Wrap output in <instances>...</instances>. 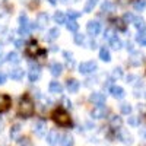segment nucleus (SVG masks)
Wrapping results in <instances>:
<instances>
[{
	"label": "nucleus",
	"mask_w": 146,
	"mask_h": 146,
	"mask_svg": "<svg viewBox=\"0 0 146 146\" xmlns=\"http://www.w3.org/2000/svg\"><path fill=\"white\" fill-rule=\"evenodd\" d=\"M53 120L56 121V124L62 126V127H67L72 123L70 115L64 111V110H56V111L53 113Z\"/></svg>",
	"instance_id": "nucleus-1"
},
{
	"label": "nucleus",
	"mask_w": 146,
	"mask_h": 146,
	"mask_svg": "<svg viewBox=\"0 0 146 146\" xmlns=\"http://www.w3.org/2000/svg\"><path fill=\"white\" fill-rule=\"evenodd\" d=\"M19 114L22 117H31L34 114V104L29 98H22L19 102Z\"/></svg>",
	"instance_id": "nucleus-2"
},
{
	"label": "nucleus",
	"mask_w": 146,
	"mask_h": 146,
	"mask_svg": "<svg viewBox=\"0 0 146 146\" xmlns=\"http://www.w3.org/2000/svg\"><path fill=\"white\" fill-rule=\"evenodd\" d=\"M78 69H79V73L80 75H91V73H95L96 70H98V64H96L95 62H82L79 66H78Z\"/></svg>",
	"instance_id": "nucleus-3"
},
{
	"label": "nucleus",
	"mask_w": 146,
	"mask_h": 146,
	"mask_svg": "<svg viewBox=\"0 0 146 146\" xmlns=\"http://www.w3.org/2000/svg\"><path fill=\"white\" fill-rule=\"evenodd\" d=\"M41 76V69L38 64H34L32 62L29 63V73H28V78L31 82H36Z\"/></svg>",
	"instance_id": "nucleus-4"
},
{
	"label": "nucleus",
	"mask_w": 146,
	"mask_h": 146,
	"mask_svg": "<svg viewBox=\"0 0 146 146\" xmlns=\"http://www.w3.org/2000/svg\"><path fill=\"white\" fill-rule=\"evenodd\" d=\"M86 31L91 36H95L101 32V23L98 21H89L86 23Z\"/></svg>",
	"instance_id": "nucleus-5"
},
{
	"label": "nucleus",
	"mask_w": 146,
	"mask_h": 146,
	"mask_svg": "<svg viewBox=\"0 0 146 146\" xmlns=\"http://www.w3.org/2000/svg\"><path fill=\"white\" fill-rule=\"evenodd\" d=\"M108 113V108L102 104V105H96L92 111H91V115L92 118H96V120H100V118H104Z\"/></svg>",
	"instance_id": "nucleus-6"
},
{
	"label": "nucleus",
	"mask_w": 146,
	"mask_h": 146,
	"mask_svg": "<svg viewBox=\"0 0 146 146\" xmlns=\"http://www.w3.org/2000/svg\"><path fill=\"white\" fill-rule=\"evenodd\" d=\"M34 133L38 137H42L45 133H47V123L44 120H38L36 123L34 124Z\"/></svg>",
	"instance_id": "nucleus-7"
},
{
	"label": "nucleus",
	"mask_w": 146,
	"mask_h": 146,
	"mask_svg": "<svg viewBox=\"0 0 146 146\" xmlns=\"http://www.w3.org/2000/svg\"><path fill=\"white\" fill-rule=\"evenodd\" d=\"M117 136H118L120 142H123V143H126V145L133 143V136L130 135V133H129L127 130H124V129H118V131H117Z\"/></svg>",
	"instance_id": "nucleus-8"
},
{
	"label": "nucleus",
	"mask_w": 146,
	"mask_h": 146,
	"mask_svg": "<svg viewBox=\"0 0 146 146\" xmlns=\"http://www.w3.org/2000/svg\"><path fill=\"white\" fill-rule=\"evenodd\" d=\"M110 94H111L113 98H115V100H123L124 96H126L124 89L121 88V86H118V85H113V86L110 88Z\"/></svg>",
	"instance_id": "nucleus-9"
},
{
	"label": "nucleus",
	"mask_w": 146,
	"mask_h": 146,
	"mask_svg": "<svg viewBox=\"0 0 146 146\" xmlns=\"http://www.w3.org/2000/svg\"><path fill=\"white\" fill-rule=\"evenodd\" d=\"M60 139H62V136H60V133L57 130H50L48 131V135H47V143L48 145H51V146H56Z\"/></svg>",
	"instance_id": "nucleus-10"
},
{
	"label": "nucleus",
	"mask_w": 146,
	"mask_h": 146,
	"mask_svg": "<svg viewBox=\"0 0 146 146\" xmlns=\"http://www.w3.org/2000/svg\"><path fill=\"white\" fill-rule=\"evenodd\" d=\"M89 100H91V102H94L96 105H102V104H105V95L102 92H92Z\"/></svg>",
	"instance_id": "nucleus-11"
},
{
	"label": "nucleus",
	"mask_w": 146,
	"mask_h": 146,
	"mask_svg": "<svg viewBox=\"0 0 146 146\" xmlns=\"http://www.w3.org/2000/svg\"><path fill=\"white\" fill-rule=\"evenodd\" d=\"M66 88H67V91L70 94H76L79 91V88H80V83L76 79H69L67 83H66Z\"/></svg>",
	"instance_id": "nucleus-12"
},
{
	"label": "nucleus",
	"mask_w": 146,
	"mask_h": 146,
	"mask_svg": "<svg viewBox=\"0 0 146 146\" xmlns=\"http://www.w3.org/2000/svg\"><path fill=\"white\" fill-rule=\"evenodd\" d=\"M48 91H50L51 94H62L63 92V86H62V83H60V82L51 80L50 85H48Z\"/></svg>",
	"instance_id": "nucleus-13"
},
{
	"label": "nucleus",
	"mask_w": 146,
	"mask_h": 146,
	"mask_svg": "<svg viewBox=\"0 0 146 146\" xmlns=\"http://www.w3.org/2000/svg\"><path fill=\"white\" fill-rule=\"evenodd\" d=\"M23 69H21V67H16V69H12L10 72H9V76L13 79V80H22L23 79Z\"/></svg>",
	"instance_id": "nucleus-14"
},
{
	"label": "nucleus",
	"mask_w": 146,
	"mask_h": 146,
	"mask_svg": "<svg viewBox=\"0 0 146 146\" xmlns=\"http://www.w3.org/2000/svg\"><path fill=\"white\" fill-rule=\"evenodd\" d=\"M48 15L45 13V12H41V13H38V16H36V27L38 28H44L47 23H48Z\"/></svg>",
	"instance_id": "nucleus-15"
},
{
	"label": "nucleus",
	"mask_w": 146,
	"mask_h": 146,
	"mask_svg": "<svg viewBox=\"0 0 146 146\" xmlns=\"http://www.w3.org/2000/svg\"><path fill=\"white\" fill-rule=\"evenodd\" d=\"M5 62L12 63V64H18V63L21 62V57H19V54H18L16 51H10V53H7Z\"/></svg>",
	"instance_id": "nucleus-16"
},
{
	"label": "nucleus",
	"mask_w": 146,
	"mask_h": 146,
	"mask_svg": "<svg viewBox=\"0 0 146 146\" xmlns=\"http://www.w3.org/2000/svg\"><path fill=\"white\" fill-rule=\"evenodd\" d=\"M50 72H51V75H53V76H60V75L63 73V64H60L58 62L51 63V66H50Z\"/></svg>",
	"instance_id": "nucleus-17"
},
{
	"label": "nucleus",
	"mask_w": 146,
	"mask_h": 146,
	"mask_svg": "<svg viewBox=\"0 0 146 146\" xmlns=\"http://www.w3.org/2000/svg\"><path fill=\"white\" fill-rule=\"evenodd\" d=\"M10 107V98L7 95H0V111H7Z\"/></svg>",
	"instance_id": "nucleus-18"
},
{
	"label": "nucleus",
	"mask_w": 146,
	"mask_h": 146,
	"mask_svg": "<svg viewBox=\"0 0 146 146\" xmlns=\"http://www.w3.org/2000/svg\"><path fill=\"white\" fill-rule=\"evenodd\" d=\"M142 62H143V54L139 53V51H133L131 57H130V63L135 64V66H139Z\"/></svg>",
	"instance_id": "nucleus-19"
},
{
	"label": "nucleus",
	"mask_w": 146,
	"mask_h": 146,
	"mask_svg": "<svg viewBox=\"0 0 146 146\" xmlns=\"http://www.w3.org/2000/svg\"><path fill=\"white\" fill-rule=\"evenodd\" d=\"M115 9V5L111 2V0H105V2L101 5V10L105 12V13H110V12H113Z\"/></svg>",
	"instance_id": "nucleus-20"
},
{
	"label": "nucleus",
	"mask_w": 146,
	"mask_h": 146,
	"mask_svg": "<svg viewBox=\"0 0 146 146\" xmlns=\"http://www.w3.org/2000/svg\"><path fill=\"white\" fill-rule=\"evenodd\" d=\"M96 5H98V0H86L85 7H83V12H85V13H91V12L95 9Z\"/></svg>",
	"instance_id": "nucleus-21"
},
{
	"label": "nucleus",
	"mask_w": 146,
	"mask_h": 146,
	"mask_svg": "<svg viewBox=\"0 0 146 146\" xmlns=\"http://www.w3.org/2000/svg\"><path fill=\"white\" fill-rule=\"evenodd\" d=\"M53 19H54L56 23H58V25H62V23H66V15L63 13V12H60V10H57L56 13H54Z\"/></svg>",
	"instance_id": "nucleus-22"
},
{
	"label": "nucleus",
	"mask_w": 146,
	"mask_h": 146,
	"mask_svg": "<svg viewBox=\"0 0 146 146\" xmlns=\"http://www.w3.org/2000/svg\"><path fill=\"white\" fill-rule=\"evenodd\" d=\"M66 28H67V31H70V32H78L79 23H78L76 21H73V19H69V21L66 22Z\"/></svg>",
	"instance_id": "nucleus-23"
},
{
	"label": "nucleus",
	"mask_w": 146,
	"mask_h": 146,
	"mask_svg": "<svg viewBox=\"0 0 146 146\" xmlns=\"http://www.w3.org/2000/svg\"><path fill=\"white\" fill-rule=\"evenodd\" d=\"M110 45H111L114 50H121V48H123V41H121L120 38H117V35H115L114 38L110 40Z\"/></svg>",
	"instance_id": "nucleus-24"
},
{
	"label": "nucleus",
	"mask_w": 146,
	"mask_h": 146,
	"mask_svg": "<svg viewBox=\"0 0 146 146\" xmlns=\"http://www.w3.org/2000/svg\"><path fill=\"white\" fill-rule=\"evenodd\" d=\"M58 35H60V29L58 28H51L50 31H48V34H47V40L48 41H54V40L58 38Z\"/></svg>",
	"instance_id": "nucleus-25"
},
{
	"label": "nucleus",
	"mask_w": 146,
	"mask_h": 146,
	"mask_svg": "<svg viewBox=\"0 0 146 146\" xmlns=\"http://www.w3.org/2000/svg\"><path fill=\"white\" fill-rule=\"evenodd\" d=\"M100 58L102 60V62H105V63H108L110 60H111V54H110V51L107 50L105 47H102L100 50Z\"/></svg>",
	"instance_id": "nucleus-26"
},
{
	"label": "nucleus",
	"mask_w": 146,
	"mask_h": 146,
	"mask_svg": "<svg viewBox=\"0 0 146 146\" xmlns=\"http://www.w3.org/2000/svg\"><path fill=\"white\" fill-rule=\"evenodd\" d=\"M27 53L29 54V56H36L40 53V47L36 45L35 42H31L28 47H27Z\"/></svg>",
	"instance_id": "nucleus-27"
},
{
	"label": "nucleus",
	"mask_w": 146,
	"mask_h": 146,
	"mask_svg": "<svg viewBox=\"0 0 146 146\" xmlns=\"http://www.w3.org/2000/svg\"><path fill=\"white\" fill-rule=\"evenodd\" d=\"M133 25H135L139 31H145V29H146V22H145V19H142V18H135V21H133Z\"/></svg>",
	"instance_id": "nucleus-28"
},
{
	"label": "nucleus",
	"mask_w": 146,
	"mask_h": 146,
	"mask_svg": "<svg viewBox=\"0 0 146 146\" xmlns=\"http://www.w3.org/2000/svg\"><path fill=\"white\" fill-rule=\"evenodd\" d=\"M19 133H21V124H19V123H16V124L12 126V129H10V137L13 139V140H15V139H18Z\"/></svg>",
	"instance_id": "nucleus-29"
},
{
	"label": "nucleus",
	"mask_w": 146,
	"mask_h": 146,
	"mask_svg": "<svg viewBox=\"0 0 146 146\" xmlns=\"http://www.w3.org/2000/svg\"><path fill=\"white\" fill-rule=\"evenodd\" d=\"M73 137L70 136V135H64V136H62V139H60V145L62 146H73Z\"/></svg>",
	"instance_id": "nucleus-30"
},
{
	"label": "nucleus",
	"mask_w": 146,
	"mask_h": 146,
	"mask_svg": "<svg viewBox=\"0 0 146 146\" xmlns=\"http://www.w3.org/2000/svg\"><path fill=\"white\" fill-rule=\"evenodd\" d=\"M136 41L140 45H146V29L145 31H139V34L136 35Z\"/></svg>",
	"instance_id": "nucleus-31"
},
{
	"label": "nucleus",
	"mask_w": 146,
	"mask_h": 146,
	"mask_svg": "<svg viewBox=\"0 0 146 146\" xmlns=\"http://www.w3.org/2000/svg\"><path fill=\"white\" fill-rule=\"evenodd\" d=\"M133 7H135V10H137V12H142L146 7V0H136V2L133 3Z\"/></svg>",
	"instance_id": "nucleus-32"
},
{
	"label": "nucleus",
	"mask_w": 146,
	"mask_h": 146,
	"mask_svg": "<svg viewBox=\"0 0 146 146\" xmlns=\"http://www.w3.org/2000/svg\"><path fill=\"white\" fill-rule=\"evenodd\" d=\"M120 110H121V113H123V114L129 115V114H131V111H133V107H131L130 104L124 102V104H121V105H120Z\"/></svg>",
	"instance_id": "nucleus-33"
},
{
	"label": "nucleus",
	"mask_w": 146,
	"mask_h": 146,
	"mask_svg": "<svg viewBox=\"0 0 146 146\" xmlns=\"http://www.w3.org/2000/svg\"><path fill=\"white\" fill-rule=\"evenodd\" d=\"M75 42H76L78 45H83L85 42H86V36H85L83 34L76 32V34H75Z\"/></svg>",
	"instance_id": "nucleus-34"
},
{
	"label": "nucleus",
	"mask_w": 146,
	"mask_h": 146,
	"mask_svg": "<svg viewBox=\"0 0 146 146\" xmlns=\"http://www.w3.org/2000/svg\"><path fill=\"white\" fill-rule=\"evenodd\" d=\"M18 146H32V142L28 137H21L18 139Z\"/></svg>",
	"instance_id": "nucleus-35"
},
{
	"label": "nucleus",
	"mask_w": 146,
	"mask_h": 146,
	"mask_svg": "<svg viewBox=\"0 0 146 146\" xmlns=\"http://www.w3.org/2000/svg\"><path fill=\"white\" fill-rule=\"evenodd\" d=\"M80 15H82V13H80V12H78V10H69L67 18H69V19H73V21H76Z\"/></svg>",
	"instance_id": "nucleus-36"
},
{
	"label": "nucleus",
	"mask_w": 146,
	"mask_h": 146,
	"mask_svg": "<svg viewBox=\"0 0 146 146\" xmlns=\"http://www.w3.org/2000/svg\"><path fill=\"white\" fill-rule=\"evenodd\" d=\"M114 31L113 29H105L104 31V38L107 40V41H110V40H111V38H114Z\"/></svg>",
	"instance_id": "nucleus-37"
},
{
	"label": "nucleus",
	"mask_w": 146,
	"mask_h": 146,
	"mask_svg": "<svg viewBox=\"0 0 146 146\" xmlns=\"http://www.w3.org/2000/svg\"><path fill=\"white\" fill-rule=\"evenodd\" d=\"M121 76H123V70H121V67H115L113 70V78L114 79H120Z\"/></svg>",
	"instance_id": "nucleus-38"
},
{
	"label": "nucleus",
	"mask_w": 146,
	"mask_h": 146,
	"mask_svg": "<svg viewBox=\"0 0 146 146\" xmlns=\"http://www.w3.org/2000/svg\"><path fill=\"white\" fill-rule=\"evenodd\" d=\"M129 124L133 126V127H136L139 126V117H135V115H130L129 117Z\"/></svg>",
	"instance_id": "nucleus-39"
},
{
	"label": "nucleus",
	"mask_w": 146,
	"mask_h": 146,
	"mask_svg": "<svg viewBox=\"0 0 146 146\" xmlns=\"http://www.w3.org/2000/svg\"><path fill=\"white\" fill-rule=\"evenodd\" d=\"M64 57H66V60H67L69 66H73V64H75V60H73V54H72V53L64 51Z\"/></svg>",
	"instance_id": "nucleus-40"
},
{
	"label": "nucleus",
	"mask_w": 146,
	"mask_h": 146,
	"mask_svg": "<svg viewBox=\"0 0 146 146\" xmlns=\"http://www.w3.org/2000/svg\"><path fill=\"white\" fill-rule=\"evenodd\" d=\"M111 124H113V127H120L121 126V118L120 117H113L111 118Z\"/></svg>",
	"instance_id": "nucleus-41"
},
{
	"label": "nucleus",
	"mask_w": 146,
	"mask_h": 146,
	"mask_svg": "<svg viewBox=\"0 0 146 146\" xmlns=\"http://www.w3.org/2000/svg\"><path fill=\"white\" fill-rule=\"evenodd\" d=\"M135 18H136V16H133L131 13H126L123 19H124V22H129V23H133V21H135Z\"/></svg>",
	"instance_id": "nucleus-42"
},
{
	"label": "nucleus",
	"mask_w": 146,
	"mask_h": 146,
	"mask_svg": "<svg viewBox=\"0 0 146 146\" xmlns=\"http://www.w3.org/2000/svg\"><path fill=\"white\" fill-rule=\"evenodd\" d=\"M115 23H117V27H118V29H121V31H124V29H126V25H124V21H121V19H117V21H115Z\"/></svg>",
	"instance_id": "nucleus-43"
},
{
	"label": "nucleus",
	"mask_w": 146,
	"mask_h": 146,
	"mask_svg": "<svg viewBox=\"0 0 146 146\" xmlns=\"http://www.w3.org/2000/svg\"><path fill=\"white\" fill-rule=\"evenodd\" d=\"M62 102H63V107H64V108H72V102H70L67 98H63Z\"/></svg>",
	"instance_id": "nucleus-44"
},
{
	"label": "nucleus",
	"mask_w": 146,
	"mask_h": 146,
	"mask_svg": "<svg viewBox=\"0 0 146 146\" xmlns=\"http://www.w3.org/2000/svg\"><path fill=\"white\" fill-rule=\"evenodd\" d=\"M15 45H16V48H23V41L22 40H15Z\"/></svg>",
	"instance_id": "nucleus-45"
},
{
	"label": "nucleus",
	"mask_w": 146,
	"mask_h": 146,
	"mask_svg": "<svg viewBox=\"0 0 146 146\" xmlns=\"http://www.w3.org/2000/svg\"><path fill=\"white\" fill-rule=\"evenodd\" d=\"M5 82H6V75L3 72H0V85H3Z\"/></svg>",
	"instance_id": "nucleus-46"
},
{
	"label": "nucleus",
	"mask_w": 146,
	"mask_h": 146,
	"mask_svg": "<svg viewBox=\"0 0 146 146\" xmlns=\"http://www.w3.org/2000/svg\"><path fill=\"white\" fill-rule=\"evenodd\" d=\"M126 48H127V51H130V53L135 51V48H133V44H131V42H127V44H126Z\"/></svg>",
	"instance_id": "nucleus-47"
},
{
	"label": "nucleus",
	"mask_w": 146,
	"mask_h": 146,
	"mask_svg": "<svg viewBox=\"0 0 146 146\" xmlns=\"http://www.w3.org/2000/svg\"><path fill=\"white\" fill-rule=\"evenodd\" d=\"M136 79H137V78H136L135 75H129V76H127V83H129V82L133 83V80H136Z\"/></svg>",
	"instance_id": "nucleus-48"
},
{
	"label": "nucleus",
	"mask_w": 146,
	"mask_h": 146,
	"mask_svg": "<svg viewBox=\"0 0 146 146\" xmlns=\"http://www.w3.org/2000/svg\"><path fill=\"white\" fill-rule=\"evenodd\" d=\"M2 129H3V121H2V117H0V131H2Z\"/></svg>",
	"instance_id": "nucleus-49"
},
{
	"label": "nucleus",
	"mask_w": 146,
	"mask_h": 146,
	"mask_svg": "<svg viewBox=\"0 0 146 146\" xmlns=\"http://www.w3.org/2000/svg\"><path fill=\"white\" fill-rule=\"evenodd\" d=\"M56 2H57V0H48V3H50V5H56Z\"/></svg>",
	"instance_id": "nucleus-50"
},
{
	"label": "nucleus",
	"mask_w": 146,
	"mask_h": 146,
	"mask_svg": "<svg viewBox=\"0 0 146 146\" xmlns=\"http://www.w3.org/2000/svg\"><path fill=\"white\" fill-rule=\"evenodd\" d=\"M2 51H3V47L0 45V56H2Z\"/></svg>",
	"instance_id": "nucleus-51"
},
{
	"label": "nucleus",
	"mask_w": 146,
	"mask_h": 146,
	"mask_svg": "<svg viewBox=\"0 0 146 146\" xmlns=\"http://www.w3.org/2000/svg\"><path fill=\"white\" fill-rule=\"evenodd\" d=\"M145 98H146V94H145Z\"/></svg>",
	"instance_id": "nucleus-52"
},
{
	"label": "nucleus",
	"mask_w": 146,
	"mask_h": 146,
	"mask_svg": "<svg viewBox=\"0 0 146 146\" xmlns=\"http://www.w3.org/2000/svg\"><path fill=\"white\" fill-rule=\"evenodd\" d=\"M145 139H146V135H145Z\"/></svg>",
	"instance_id": "nucleus-53"
}]
</instances>
